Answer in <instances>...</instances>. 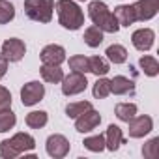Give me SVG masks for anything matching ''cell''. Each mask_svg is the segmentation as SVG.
Wrapping results in <instances>:
<instances>
[{
    "label": "cell",
    "instance_id": "15",
    "mask_svg": "<svg viewBox=\"0 0 159 159\" xmlns=\"http://www.w3.org/2000/svg\"><path fill=\"white\" fill-rule=\"evenodd\" d=\"M122 144H125V139L122 135V129L114 124H111L107 127V135H105V148L111 152H116Z\"/></svg>",
    "mask_w": 159,
    "mask_h": 159
},
{
    "label": "cell",
    "instance_id": "11",
    "mask_svg": "<svg viewBox=\"0 0 159 159\" xmlns=\"http://www.w3.org/2000/svg\"><path fill=\"white\" fill-rule=\"evenodd\" d=\"M133 8L137 13V21H150L159 10V0H139Z\"/></svg>",
    "mask_w": 159,
    "mask_h": 159
},
{
    "label": "cell",
    "instance_id": "19",
    "mask_svg": "<svg viewBox=\"0 0 159 159\" xmlns=\"http://www.w3.org/2000/svg\"><path fill=\"white\" fill-rule=\"evenodd\" d=\"M88 66H90V73H94L98 77H103V75H107L111 71L109 62L105 58H101V56H90L88 58Z\"/></svg>",
    "mask_w": 159,
    "mask_h": 159
},
{
    "label": "cell",
    "instance_id": "16",
    "mask_svg": "<svg viewBox=\"0 0 159 159\" xmlns=\"http://www.w3.org/2000/svg\"><path fill=\"white\" fill-rule=\"evenodd\" d=\"M118 21L120 26H129L137 21V13H135V8L133 6H118L114 8V13H112Z\"/></svg>",
    "mask_w": 159,
    "mask_h": 159
},
{
    "label": "cell",
    "instance_id": "26",
    "mask_svg": "<svg viewBox=\"0 0 159 159\" xmlns=\"http://www.w3.org/2000/svg\"><path fill=\"white\" fill-rule=\"evenodd\" d=\"M15 17V8L8 0H0V25H8Z\"/></svg>",
    "mask_w": 159,
    "mask_h": 159
},
{
    "label": "cell",
    "instance_id": "9",
    "mask_svg": "<svg viewBox=\"0 0 159 159\" xmlns=\"http://www.w3.org/2000/svg\"><path fill=\"white\" fill-rule=\"evenodd\" d=\"M99 122H101L99 112L94 111V109H88V111H84L83 114L77 116L75 129H77L79 133H88V131H94V129L99 125Z\"/></svg>",
    "mask_w": 159,
    "mask_h": 159
},
{
    "label": "cell",
    "instance_id": "23",
    "mask_svg": "<svg viewBox=\"0 0 159 159\" xmlns=\"http://www.w3.org/2000/svg\"><path fill=\"white\" fill-rule=\"evenodd\" d=\"M139 66L142 67V71L148 75V77H155L159 73V62L153 58V56H142L139 60Z\"/></svg>",
    "mask_w": 159,
    "mask_h": 159
},
{
    "label": "cell",
    "instance_id": "20",
    "mask_svg": "<svg viewBox=\"0 0 159 159\" xmlns=\"http://www.w3.org/2000/svg\"><path fill=\"white\" fill-rule=\"evenodd\" d=\"M25 122H26V125L32 127V129H41V127L49 122V116H47L45 111H32L30 114H26Z\"/></svg>",
    "mask_w": 159,
    "mask_h": 159
},
{
    "label": "cell",
    "instance_id": "4",
    "mask_svg": "<svg viewBox=\"0 0 159 159\" xmlns=\"http://www.w3.org/2000/svg\"><path fill=\"white\" fill-rule=\"evenodd\" d=\"M54 0H25V15L36 23H49L52 19Z\"/></svg>",
    "mask_w": 159,
    "mask_h": 159
},
{
    "label": "cell",
    "instance_id": "29",
    "mask_svg": "<svg viewBox=\"0 0 159 159\" xmlns=\"http://www.w3.org/2000/svg\"><path fill=\"white\" fill-rule=\"evenodd\" d=\"M15 122H17V118H15V114L11 112V109L2 111V112H0V133L10 131V129L15 125Z\"/></svg>",
    "mask_w": 159,
    "mask_h": 159
},
{
    "label": "cell",
    "instance_id": "27",
    "mask_svg": "<svg viewBox=\"0 0 159 159\" xmlns=\"http://www.w3.org/2000/svg\"><path fill=\"white\" fill-rule=\"evenodd\" d=\"M69 67H71L73 71H79V73H88V71H90L88 56H83V54L71 56V58H69Z\"/></svg>",
    "mask_w": 159,
    "mask_h": 159
},
{
    "label": "cell",
    "instance_id": "17",
    "mask_svg": "<svg viewBox=\"0 0 159 159\" xmlns=\"http://www.w3.org/2000/svg\"><path fill=\"white\" fill-rule=\"evenodd\" d=\"M39 73L45 83H52V84L62 83V79H64V71L60 69V66H52V64H43L39 67Z\"/></svg>",
    "mask_w": 159,
    "mask_h": 159
},
{
    "label": "cell",
    "instance_id": "14",
    "mask_svg": "<svg viewBox=\"0 0 159 159\" xmlns=\"http://www.w3.org/2000/svg\"><path fill=\"white\" fill-rule=\"evenodd\" d=\"M111 94H116V96H127V94H135V83L131 79L124 77V75H118L111 81Z\"/></svg>",
    "mask_w": 159,
    "mask_h": 159
},
{
    "label": "cell",
    "instance_id": "22",
    "mask_svg": "<svg viewBox=\"0 0 159 159\" xmlns=\"http://www.w3.org/2000/svg\"><path fill=\"white\" fill-rule=\"evenodd\" d=\"M114 112H116L118 120L129 122V120L137 114V105H135V103H118L116 109H114Z\"/></svg>",
    "mask_w": 159,
    "mask_h": 159
},
{
    "label": "cell",
    "instance_id": "24",
    "mask_svg": "<svg viewBox=\"0 0 159 159\" xmlns=\"http://www.w3.org/2000/svg\"><path fill=\"white\" fill-rule=\"evenodd\" d=\"M92 94H94L96 99H105V98L111 94V81H109V79H103V77L98 79L96 84H94Z\"/></svg>",
    "mask_w": 159,
    "mask_h": 159
},
{
    "label": "cell",
    "instance_id": "25",
    "mask_svg": "<svg viewBox=\"0 0 159 159\" xmlns=\"http://www.w3.org/2000/svg\"><path fill=\"white\" fill-rule=\"evenodd\" d=\"M88 109H92V103L90 101H77V103L66 105V114H67V118H77L79 114H83Z\"/></svg>",
    "mask_w": 159,
    "mask_h": 159
},
{
    "label": "cell",
    "instance_id": "12",
    "mask_svg": "<svg viewBox=\"0 0 159 159\" xmlns=\"http://www.w3.org/2000/svg\"><path fill=\"white\" fill-rule=\"evenodd\" d=\"M153 39H155V34H153L152 28L135 30L133 36H131V41H133L135 49H139V51H150L152 45H153Z\"/></svg>",
    "mask_w": 159,
    "mask_h": 159
},
{
    "label": "cell",
    "instance_id": "7",
    "mask_svg": "<svg viewBox=\"0 0 159 159\" xmlns=\"http://www.w3.org/2000/svg\"><path fill=\"white\" fill-rule=\"evenodd\" d=\"M127 124H129V137L131 139H140V137L148 135L153 129V122L146 114H142V116H137L135 114Z\"/></svg>",
    "mask_w": 159,
    "mask_h": 159
},
{
    "label": "cell",
    "instance_id": "6",
    "mask_svg": "<svg viewBox=\"0 0 159 159\" xmlns=\"http://www.w3.org/2000/svg\"><path fill=\"white\" fill-rule=\"evenodd\" d=\"M45 96V86L38 81H32V83H26L23 88H21V101L25 107H32L36 103H39Z\"/></svg>",
    "mask_w": 159,
    "mask_h": 159
},
{
    "label": "cell",
    "instance_id": "13",
    "mask_svg": "<svg viewBox=\"0 0 159 159\" xmlns=\"http://www.w3.org/2000/svg\"><path fill=\"white\" fill-rule=\"evenodd\" d=\"M41 62L43 64H52V66H60L64 60H66V51H64V47H60V45H47V47H43V51H41Z\"/></svg>",
    "mask_w": 159,
    "mask_h": 159
},
{
    "label": "cell",
    "instance_id": "30",
    "mask_svg": "<svg viewBox=\"0 0 159 159\" xmlns=\"http://www.w3.org/2000/svg\"><path fill=\"white\" fill-rule=\"evenodd\" d=\"M142 155H144L146 159H155V157H159V139H157V137L152 139V140H148V142L142 146Z\"/></svg>",
    "mask_w": 159,
    "mask_h": 159
},
{
    "label": "cell",
    "instance_id": "21",
    "mask_svg": "<svg viewBox=\"0 0 159 159\" xmlns=\"http://www.w3.org/2000/svg\"><path fill=\"white\" fill-rule=\"evenodd\" d=\"M105 54H107V58L112 64H124V62H127V51L122 45H111V47H107Z\"/></svg>",
    "mask_w": 159,
    "mask_h": 159
},
{
    "label": "cell",
    "instance_id": "31",
    "mask_svg": "<svg viewBox=\"0 0 159 159\" xmlns=\"http://www.w3.org/2000/svg\"><path fill=\"white\" fill-rule=\"evenodd\" d=\"M8 109H11V94L8 88L0 86V112L8 111Z\"/></svg>",
    "mask_w": 159,
    "mask_h": 159
},
{
    "label": "cell",
    "instance_id": "3",
    "mask_svg": "<svg viewBox=\"0 0 159 159\" xmlns=\"http://www.w3.org/2000/svg\"><path fill=\"white\" fill-rule=\"evenodd\" d=\"M58 21L67 30H79L84 25V13L73 0H58L56 2Z\"/></svg>",
    "mask_w": 159,
    "mask_h": 159
},
{
    "label": "cell",
    "instance_id": "18",
    "mask_svg": "<svg viewBox=\"0 0 159 159\" xmlns=\"http://www.w3.org/2000/svg\"><path fill=\"white\" fill-rule=\"evenodd\" d=\"M83 39H84V43H86L88 47L96 49V47H99V45L103 43V30H99V28L94 25V26H90V28L84 30Z\"/></svg>",
    "mask_w": 159,
    "mask_h": 159
},
{
    "label": "cell",
    "instance_id": "1",
    "mask_svg": "<svg viewBox=\"0 0 159 159\" xmlns=\"http://www.w3.org/2000/svg\"><path fill=\"white\" fill-rule=\"evenodd\" d=\"M88 15L92 19V23L103 30V32H109V34H116L120 30V25L116 21V17L111 13V10L107 8L105 2H99V0H94L88 6Z\"/></svg>",
    "mask_w": 159,
    "mask_h": 159
},
{
    "label": "cell",
    "instance_id": "32",
    "mask_svg": "<svg viewBox=\"0 0 159 159\" xmlns=\"http://www.w3.org/2000/svg\"><path fill=\"white\" fill-rule=\"evenodd\" d=\"M6 71H8V60L4 56H0V79L6 75Z\"/></svg>",
    "mask_w": 159,
    "mask_h": 159
},
{
    "label": "cell",
    "instance_id": "28",
    "mask_svg": "<svg viewBox=\"0 0 159 159\" xmlns=\"http://www.w3.org/2000/svg\"><path fill=\"white\" fill-rule=\"evenodd\" d=\"M84 148L90 150V152H103L105 150V137L103 135H94V137H88L84 139Z\"/></svg>",
    "mask_w": 159,
    "mask_h": 159
},
{
    "label": "cell",
    "instance_id": "2",
    "mask_svg": "<svg viewBox=\"0 0 159 159\" xmlns=\"http://www.w3.org/2000/svg\"><path fill=\"white\" fill-rule=\"evenodd\" d=\"M36 146V140L28 133H17L11 139H6L0 142V157L2 159H13L21 153L32 152Z\"/></svg>",
    "mask_w": 159,
    "mask_h": 159
},
{
    "label": "cell",
    "instance_id": "5",
    "mask_svg": "<svg viewBox=\"0 0 159 159\" xmlns=\"http://www.w3.org/2000/svg\"><path fill=\"white\" fill-rule=\"evenodd\" d=\"M88 86V81L84 73H79V71H71L67 77L62 79V94L64 96H75V94H81L84 92Z\"/></svg>",
    "mask_w": 159,
    "mask_h": 159
},
{
    "label": "cell",
    "instance_id": "10",
    "mask_svg": "<svg viewBox=\"0 0 159 159\" xmlns=\"http://www.w3.org/2000/svg\"><path fill=\"white\" fill-rule=\"evenodd\" d=\"M26 52V47L21 39L17 38H10L2 43V56L8 60V62H19Z\"/></svg>",
    "mask_w": 159,
    "mask_h": 159
},
{
    "label": "cell",
    "instance_id": "8",
    "mask_svg": "<svg viewBox=\"0 0 159 159\" xmlns=\"http://www.w3.org/2000/svg\"><path fill=\"white\" fill-rule=\"evenodd\" d=\"M45 148H47V153H49L51 157L62 159V157H66L67 152H69V140H67L64 135H51V137L47 139Z\"/></svg>",
    "mask_w": 159,
    "mask_h": 159
},
{
    "label": "cell",
    "instance_id": "33",
    "mask_svg": "<svg viewBox=\"0 0 159 159\" xmlns=\"http://www.w3.org/2000/svg\"><path fill=\"white\" fill-rule=\"evenodd\" d=\"M81 2H84V0H81Z\"/></svg>",
    "mask_w": 159,
    "mask_h": 159
}]
</instances>
